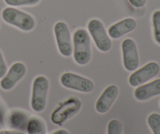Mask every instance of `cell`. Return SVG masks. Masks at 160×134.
<instances>
[{
	"instance_id": "obj_1",
	"label": "cell",
	"mask_w": 160,
	"mask_h": 134,
	"mask_svg": "<svg viewBox=\"0 0 160 134\" xmlns=\"http://www.w3.org/2000/svg\"><path fill=\"white\" fill-rule=\"evenodd\" d=\"M92 57L91 39L84 28L78 29L73 34V58L80 65L88 64Z\"/></svg>"
},
{
	"instance_id": "obj_2",
	"label": "cell",
	"mask_w": 160,
	"mask_h": 134,
	"mask_svg": "<svg viewBox=\"0 0 160 134\" xmlns=\"http://www.w3.org/2000/svg\"><path fill=\"white\" fill-rule=\"evenodd\" d=\"M2 17L7 24L24 31H32L36 24L35 20L32 16L16 8H5L2 12Z\"/></svg>"
},
{
	"instance_id": "obj_3",
	"label": "cell",
	"mask_w": 160,
	"mask_h": 134,
	"mask_svg": "<svg viewBox=\"0 0 160 134\" xmlns=\"http://www.w3.org/2000/svg\"><path fill=\"white\" fill-rule=\"evenodd\" d=\"M48 87V81L45 76H38L34 78L32 85L31 105L36 112H41L45 109Z\"/></svg>"
},
{
	"instance_id": "obj_4",
	"label": "cell",
	"mask_w": 160,
	"mask_h": 134,
	"mask_svg": "<svg viewBox=\"0 0 160 134\" xmlns=\"http://www.w3.org/2000/svg\"><path fill=\"white\" fill-rule=\"evenodd\" d=\"M88 29L95 42L97 48L102 52H108L112 47V42L106 31L103 24L98 19H92L88 22Z\"/></svg>"
},
{
	"instance_id": "obj_5",
	"label": "cell",
	"mask_w": 160,
	"mask_h": 134,
	"mask_svg": "<svg viewBox=\"0 0 160 134\" xmlns=\"http://www.w3.org/2000/svg\"><path fill=\"white\" fill-rule=\"evenodd\" d=\"M81 107V100L77 98L69 99L52 113L51 121L56 125L61 126L77 114Z\"/></svg>"
},
{
	"instance_id": "obj_6",
	"label": "cell",
	"mask_w": 160,
	"mask_h": 134,
	"mask_svg": "<svg viewBox=\"0 0 160 134\" xmlns=\"http://www.w3.org/2000/svg\"><path fill=\"white\" fill-rule=\"evenodd\" d=\"M54 33L58 49L63 56L68 57L73 53V45L70 30L67 24L59 21L55 24Z\"/></svg>"
},
{
	"instance_id": "obj_7",
	"label": "cell",
	"mask_w": 160,
	"mask_h": 134,
	"mask_svg": "<svg viewBox=\"0 0 160 134\" xmlns=\"http://www.w3.org/2000/svg\"><path fill=\"white\" fill-rule=\"evenodd\" d=\"M60 82L64 87L81 93H90L94 89V83L92 80L71 72L62 74Z\"/></svg>"
},
{
	"instance_id": "obj_8",
	"label": "cell",
	"mask_w": 160,
	"mask_h": 134,
	"mask_svg": "<svg viewBox=\"0 0 160 134\" xmlns=\"http://www.w3.org/2000/svg\"><path fill=\"white\" fill-rule=\"evenodd\" d=\"M121 50L125 69L128 72L135 71L139 65V56L134 41L131 39H124L122 42Z\"/></svg>"
},
{
	"instance_id": "obj_9",
	"label": "cell",
	"mask_w": 160,
	"mask_h": 134,
	"mask_svg": "<svg viewBox=\"0 0 160 134\" xmlns=\"http://www.w3.org/2000/svg\"><path fill=\"white\" fill-rule=\"evenodd\" d=\"M159 70L160 67L156 62L148 63L131 74L128 79L130 85L133 87H138L156 76Z\"/></svg>"
},
{
	"instance_id": "obj_10",
	"label": "cell",
	"mask_w": 160,
	"mask_h": 134,
	"mask_svg": "<svg viewBox=\"0 0 160 134\" xmlns=\"http://www.w3.org/2000/svg\"><path fill=\"white\" fill-rule=\"evenodd\" d=\"M26 74V67L20 62L12 64L0 82V86L4 90H10Z\"/></svg>"
},
{
	"instance_id": "obj_11",
	"label": "cell",
	"mask_w": 160,
	"mask_h": 134,
	"mask_svg": "<svg viewBox=\"0 0 160 134\" xmlns=\"http://www.w3.org/2000/svg\"><path fill=\"white\" fill-rule=\"evenodd\" d=\"M119 94L118 87L115 85H111L108 86L102 92L99 98L95 104V109L98 113L104 114L106 113L110 108L112 104L117 99Z\"/></svg>"
},
{
	"instance_id": "obj_12",
	"label": "cell",
	"mask_w": 160,
	"mask_h": 134,
	"mask_svg": "<svg viewBox=\"0 0 160 134\" xmlns=\"http://www.w3.org/2000/svg\"><path fill=\"white\" fill-rule=\"evenodd\" d=\"M158 95H160V78L141 85L134 90V97L140 101H145Z\"/></svg>"
},
{
	"instance_id": "obj_13",
	"label": "cell",
	"mask_w": 160,
	"mask_h": 134,
	"mask_svg": "<svg viewBox=\"0 0 160 134\" xmlns=\"http://www.w3.org/2000/svg\"><path fill=\"white\" fill-rule=\"evenodd\" d=\"M136 28V21L133 18H125L109 27L108 35L113 39H117L128 33L134 31Z\"/></svg>"
},
{
	"instance_id": "obj_14",
	"label": "cell",
	"mask_w": 160,
	"mask_h": 134,
	"mask_svg": "<svg viewBox=\"0 0 160 134\" xmlns=\"http://www.w3.org/2000/svg\"><path fill=\"white\" fill-rule=\"evenodd\" d=\"M28 134H46V127L43 120L37 117L30 119L27 126Z\"/></svg>"
},
{
	"instance_id": "obj_15",
	"label": "cell",
	"mask_w": 160,
	"mask_h": 134,
	"mask_svg": "<svg viewBox=\"0 0 160 134\" xmlns=\"http://www.w3.org/2000/svg\"><path fill=\"white\" fill-rule=\"evenodd\" d=\"M27 119V116L24 114L19 111H15L12 112L9 117V125L12 128H23V125H24Z\"/></svg>"
},
{
	"instance_id": "obj_16",
	"label": "cell",
	"mask_w": 160,
	"mask_h": 134,
	"mask_svg": "<svg viewBox=\"0 0 160 134\" xmlns=\"http://www.w3.org/2000/svg\"><path fill=\"white\" fill-rule=\"evenodd\" d=\"M148 124L153 134H160V115L152 113L148 118Z\"/></svg>"
},
{
	"instance_id": "obj_17",
	"label": "cell",
	"mask_w": 160,
	"mask_h": 134,
	"mask_svg": "<svg viewBox=\"0 0 160 134\" xmlns=\"http://www.w3.org/2000/svg\"><path fill=\"white\" fill-rule=\"evenodd\" d=\"M152 24L155 40L160 45V10L156 11L152 14Z\"/></svg>"
},
{
	"instance_id": "obj_18",
	"label": "cell",
	"mask_w": 160,
	"mask_h": 134,
	"mask_svg": "<svg viewBox=\"0 0 160 134\" xmlns=\"http://www.w3.org/2000/svg\"><path fill=\"white\" fill-rule=\"evenodd\" d=\"M5 3L10 6H34L41 0H4Z\"/></svg>"
},
{
	"instance_id": "obj_19",
	"label": "cell",
	"mask_w": 160,
	"mask_h": 134,
	"mask_svg": "<svg viewBox=\"0 0 160 134\" xmlns=\"http://www.w3.org/2000/svg\"><path fill=\"white\" fill-rule=\"evenodd\" d=\"M108 134H122V125L117 119H112L108 124Z\"/></svg>"
},
{
	"instance_id": "obj_20",
	"label": "cell",
	"mask_w": 160,
	"mask_h": 134,
	"mask_svg": "<svg viewBox=\"0 0 160 134\" xmlns=\"http://www.w3.org/2000/svg\"><path fill=\"white\" fill-rule=\"evenodd\" d=\"M7 72V66H6L2 54L0 51V78H2Z\"/></svg>"
},
{
	"instance_id": "obj_21",
	"label": "cell",
	"mask_w": 160,
	"mask_h": 134,
	"mask_svg": "<svg viewBox=\"0 0 160 134\" xmlns=\"http://www.w3.org/2000/svg\"><path fill=\"white\" fill-rule=\"evenodd\" d=\"M130 3L135 8H142L146 3V0H129Z\"/></svg>"
},
{
	"instance_id": "obj_22",
	"label": "cell",
	"mask_w": 160,
	"mask_h": 134,
	"mask_svg": "<svg viewBox=\"0 0 160 134\" xmlns=\"http://www.w3.org/2000/svg\"><path fill=\"white\" fill-rule=\"evenodd\" d=\"M0 134H26L23 132L13 131V130H2L0 131Z\"/></svg>"
},
{
	"instance_id": "obj_23",
	"label": "cell",
	"mask_w": 160,
	"mask_h": 134,
	"mask_svg": "<svg viewBox=\"0 0 160 134\" xmlns=\"http://www.w3.org/2000/svg\"><path fill=\"white\" fill-rule=\"evenodd\" d=\"M52 134H70V133L65 130H57V131L55 132V133H53Z\"/></svg>"
},
{
	"instance_id": "obj_24",
	"label": "cell",
	"mask_w": 160,
	"mask_h": 134,
	"mask_svg": "<svg viewBox=\"0 0 160 134\" xmlns=\"http://www.w3.org/2000/svg\"><path fill=\"white\" fill-rule=\"evenodd\" d=\"M159 106H160V103H159Z\"/></svg>"
}]
</instances>
